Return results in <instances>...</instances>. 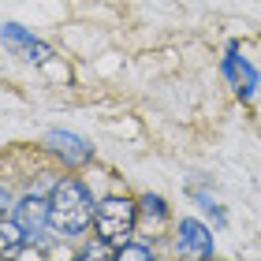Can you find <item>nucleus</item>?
<instances>
[{
    "instance_id": "obj_1",
    "label": "nucleus",
    "mask_w": 261,
    "mask_h": 261,
    "mask_svg": "<svg viewBox=\"0 0 261 261\" xmlns=\"http://www.w3.org/2000/svg\"><path fill=\"white\" fill-rule=\"evenodd\" d=\"M49 213H53V231L60 239H75L93 224L97 205H93V194L86 183L75 179V175H64L49 191Z\"/></svg>"
},
{
    "instance_id": "obj_2",
    "label": "nucleus",
    "mask_w": 261,
    "mask_h": 261,
    "mask_svg": "<svg viewBox=\"0 0 261 261\" xmlns=\"http://www.w3.org/2000/svg\"><path fill=\"white\" fill-rule=\"evenodd\" d=\"M135 228H138V201L120 198V194L97 201V213H93V231H97V239L120 246L135 235Z\"/></svg>"
},
{
    "instance_id": "obj_3",
    "label": "nucleus",
    "mask_w": 261,
    "mask_h": 261,
    "mask_svg": "<svg viewBox=\"0 0 261 261\" xmlns=\"http://www.w3.org/2000/svg\"><path fill=\"white\" fill-rule=\"evenodd\" d=\"M220 75H224V82L231 86V93H235L239 101L250 105V101L257 97L261 71L254 67L250 56L239 49V41H228V49H224V56H220Z\"/></svg>"
},
{
    "instance_id": "obj_4",
    "label": "nucleus",
    "mask_w": 261,
    "mask_h": 261,
    "mask_svg": "<svg viewBox=\"0 0 261 261\" xmlns=\"http://www.w3.org/2000/svg\"><path fill=\"white\" fill-rule=\"evenodd\" d=\"M175 254H179V257H198V261L213 257V254H217L213 228L201 224L198 217H183L179 228H175Z\"/></svg>"
},
{
    "instance_id": "obj_5",
    "label": "nucleus",
    "mask_w": 261,
    "mask_h": 261,
    "mask_svg": "<svg viewBox=\"0 0 261 261\" xmlns=\"http://www.w3.org/2000/svg\"><path fill=\"white\" fill-rule=\"evenodd\" d=\"M45 149H49L64 168H79V164L93 161V146H90V142L82 135H75V130H60V127L45 135Z\"/></svg>"
},
{
    "instance_id": "obj_6",
    "label": "nucleus",
    "mask_w": 261,
    "mask_h": 261,
    "mask_svg": "<svg viewBox=\"0 0 261 261\" xmlns=\"http://www.w3.org/2000/svg\"><path fill=\"white\" fill-rule=\"evenodd\" d=\"M0 41H4V49H11L19 60H27V64H45L53 56L49 45H45L41 38H34V34L27 27H19V22H4V27H0Z\"/></svg>"
},
{
    "instance_id": "obj_7",
    "label": "nucleus",
    "mask_w": 261,
    "mask_h": 261,
    "mask_svg": "<svg viewBox=\"0 0 261 261\" xmlns=\"http://www.w3.org/2000/svg\"><path fill=\"white\" fill-rule=\"evenodd\" d=\"M15 220L22 224V231H27L30 243L45 239V231H53V213H49V198L41 194H27L15 205Z\"/></svg>"
},
{
    "instance_id": "obj_8",
    "label": "nucleus",
    "mask_w": 261,
    "mask_h": 261,
    "mask_svg": "<svg viewBox=\"0 0 261 261\" xmlns=\"http://www.w3.org/2000/svg\"><path fill=\"white\" fill-rule=\"evenodd\" d=\"M172 220V209H168V201H164L161 194H142L138 198V224H146L149 231H161L164 224Z\"/></svg>"
},
{
    "instance_id": "obj_9",
    "label": "nucleus",
    "mask_w": 261,
    "mask_h": 261,
    "mask_svg": "<svg viewBox=\"0 0 261 261\" xmlns=\"http://www.w3.org/2000/svg\"><path fill=\"white\" fill-rule=\"evenodd\" d=\"M22 243H27V231L15 217H0V257H15L22 254Z\"/></svg>"
},
{
    "instance_id": "obj_10",
    "label": "nucleus",
    "mask_w": 261,
    "mask_h": 261,
    "mask_svg": "<svg viewBox=\"0 0 261 261\" xmlns=\"http://www.w3.org/2000/svg\"><path fill=\"white\" fill-rule=\"evenodd\" d=\"M187 194H191V201H194L201 213H205V217H213V224H217V228H228V209H224L209 191H201V187H191Z\"/></svg>"
},
{
    "instance_id": "obj_11",
    "label": "nucleus",
    "mask_w": 261,
    "mask_h": 261,
    "mask_svg": "<svg viewBox=\"0 0 261 261\" xmlns=\"http://www.w3.org/2000/svg\"><path fill=\"white\" fill-rule=\"evenodd\" d=\"M153 254H157V250H153V243H135V235H130L127 243H120V246H116V261H130V257L149 261Z\"/></svg>"
},
{
    "instance_id": "obj_12",
    "label": "nucleus",
    "mask_w": 261,
    "mask_h": 261,
    "mask_svg": "<svg viewBox=\"0 0 261 261\" xmlns=\"http://www.w3.org/2000/svg\"><path fill=\"white\" fill-rule=\"evenodd\" d=\"M75 257H79V261H109V257H116V246L105 243V239H93L90 246H82Z\"/></svg>"
},
{
    "instance_id": "obj_13",
    "label": "nucleus",
    "mask_w": 261,
    "mask_h": 261,
    "mask_svg": "<svg viewBox=\"0 0 261 261\" xmlns=\"http://www.w3.org/2000/svg\"><path fill=\"white\" fill-rule=\"evenodd\" d=\"M8 209H11V191L0 183V217H8Z\"/></svg>"
}]
</instances>
